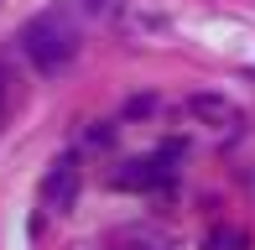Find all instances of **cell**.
<instances>
[{
    "mask_svg": "<svg viewBox=\"0 0 255 250\" xmlns=\"http://www.w3.org/2000/svg\"><path fill=\"white\" fill-rule=\"evenodd\" d=\"M21 52H26V58L37 63L42 73H57V68L73 63V52H78V31L68 26V16H57V10H47V16H31L26 26H21Z\"/></svg>",
    "mask_w": 255,
    "mask_h": 250,
    "instance_id": "1",
    "label": "cell"
},
{
    "mask_svg": "<svg viewBox=\"0 0 255 250\" xmlns=\"http://www.w3.org/2000/svg\"><path fill=\"white\" fill-rule=\"evenodd\" d=\"M177 156H182V146H161V151L146 156V162H130L120 177H115V183H120V188H161V183L172 177L167 162H177Z\"/></svg>",
    "mask_w": 255,
    "mask_h": 250,
    "instance_id": "2",
    "label": "cell"
},
{
    "mask_svg": "<svg viewBox=\"0 0 255 250\" xmlns=\"http://www.w3.org/2000/svg\"><path fill=\"white\" fill-rule=\"evenodd\" d=\"M78 198V156H57L52 172L42 177V203L47 209H73Z\"/></svg>",
    "mask_w": 255,
    "mask_h": 250,
    "instance_id": "3",
    "label": "cell"
},
{
    "mask_svg": "<svg viewBox=\"0 0 255 250\" xmlns=\"http://www.w3.org/2000/svg\"><path fill=\"white\" fill-rule=\"evenodd\" d=\"M193 115H224V120H235V110H229L224 99H214V94H193Z\"/></svg>",
    "mask_w": 255,
    "mask_h": 250,
    "instance_id": "4",
    "label": "cell"
},
{
    "mask_svg": "<svg viewBox=\"0 0 255 250\" xmlns=\"http://www.w3.org/2000/svg\"><path fill=\"white\" fill-rule=\"evenodd\" d=\"M151 105H156V99H151V94H141V99H130V105H125V115H146Z\"/></svg>",
    "mask_w": 255,
    "mask_h": 250,
    "instance_id": "5",
    "label": "cell"
},
{
    "mask_svg": "<svg viewBox=\"0 0 255 250\" xmlns=\"http://www.w3.org/2000/svg\"><path fill=\"white\" fill-rule=\"evenodd\" d=\"M84 5H89V10H110L115 0H84Z\"/></svg>",
    "mask_w": 255,
    "mask_h": 250,
    "instance_id": "6",
    "label": "cell"
},
{
    "mask_svg": "<svg viewBox=\"0 0 255 250\" xmlns=\"http://www.w3.org/2000/svg\"><path fill=\"white\" fill-rule=\"evenodd\" d=\"M0 84H5V78H0ZM0 94H5V89H0Z\"/></svg>",
    "mask_w": 255,
    "mask_h": 250,
    "instance_id": "7",
    "label": "cell"
}]
</instances>
